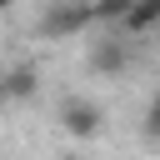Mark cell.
<instances>
[{
  "label": "cell",
  "instance_id": "6da1fadb",
  "mask_svg": "<svg viewBox=\"0 0 160 160\" xmlns=\"http://www.w3.org/2000/svg\"><path fill=\"white\" fill-rule=\"evenodd\" d=\"M90 25H95L90 0H50L35 30H40V40H75V35H85Z\"/></svg>",
  "mask_w": 160,
  "mask_h": 160
},
{
  "label": "cell",
  "instance_id": "7a4b0ae2",
  "mask_svg": "<svg viewBox=\"0 0 160 160\" xmlns=\"http://www.w3.org/2000/svg\"><path fill=\"white\" fill-rule=\"evenodd\" d=\"M105 125V110L90 100V95H65L60 100V130L75 135V140H95Z\"/></svg>",
  "mask_w": 160,
  "mask_h": 160
},
{
  "label": "cell",
  "instance_id": "3957f363",
  "mask_svg": "<svg viewBox=\"0 0 160 160\" xmlns=\"http://www.w3.org/2000/svg\"><path fill=\"white\" fill-rule=\"evenodd\" d=\"M125 65H130V45H125L120 35L90 40V70H95V75H120Z\"/></svg>",
  "mask_w": 160,
  "mask_h": 160
},
{
  "label": "cell",
  "instance_id": "277c9868",
  "mask_svg": "<svg viewBox=\"0 0 160 160\" xmlns=\"http://www.w3.org/2000/svg\"><path fill=\"white\" fill-rule=\"evenodd\" d=\"M125 35H150L160 30V0H130V15L120 20Z\"/></svg>",
  "mask_w": 160,
  "mask_h": 160
},
{
  "label": "cell",
  "instance_id": "5b68a950",
  "mask_svg": "<svg viewBox=\"0 0 160 160\" xmlns=\"http://www.w3.org/2000/svg\"><path fill=\"white\" fill-rule=\"evenodd\" d=\"M5 90H10V100H30V95L40 90V70H35V65H15V70H5Z\"/></svg>",
  "mask_w": 160,
  "mask_h": 160
},
{
  "label": "cell",
  "instance_id": "8992f818",
  "mask_svg": "<svg viewBox=\"0 0 160 160\" xmlns=\"http://www.w3.org/2000/svg\"><path fill=\"white\" fill-rule=\"evenodd\" d=\"M90 10H95L100 25H120V20L130 15V0H90Z\"/></svg>",
  "mask_w": 160,
  "mask_h": 160
},
{
  "label": "cell",
  "instance_id": "52a82bcc",
  "mask_svg": "<svg viewBox=\"0 0 160 160\" xmlns=\"http://www.w3.org/2000/svg\"><path fill=\"white\" fill-rule=\"evenodd\" d=\"M145 130H150V135H160V90L150 95V110H145Z\"/></svg>",
  "mask_w": 160,
  "mask_h": 160
},
{
  "label": "cell",
  "instance_id": "ba28073f",
  "mask_svg": "<svg viewBox=\"0 0 160 160\" xmlns=\"http://www.w3.org/2000/svg\"><path fill=\"white\" fill-rule=\"evenodd\" d=\"M0 105H10V90H5V75H0Z\"/></svg>",
  "mask_w": 160,
  "mask_h": 160
},
{
  "label": "cell",
  "instance_id": "9c48e42d",
  "mask_svg": "<svg viewBox=\"0 0 160 160\" xmlns=\"http://www.w3.org/2000/svg\"><path fill=\"white\" fill-rule=\"evenodd\" d=\"M10 5H15V0H0V15H5V10H10Z\"/></svg>",
  "mask_w": 160,
  "mask_h": 160
}]
</instances>
